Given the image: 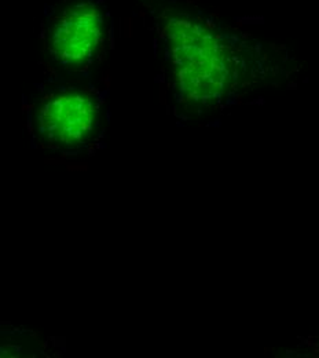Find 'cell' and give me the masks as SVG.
Here are the masks:
<instances>
[{"label": "cell", "mask_w": 319, "mask_h": 358, "mask_svg": "<svg viewBox=\"0 0 319 358\" xmlns=\"http://www.w3.org/2000/svg\"><path fill=\"white\" fill-rule=\"evenodd\" d=\"M164 38L181 98L194 106H211L219 101L235 69L226 45L205 24L184 15L170 20Z\"/></svg>", "instance_id": "6da1fadb"}, {"label": "cell", "mask_w": 319, "mask_h": 358, "mask_svg": "<svg viewBox=\"0 0 319 358\" xmlns=\"http://www.w3.org/2000/svg\"><path fill=\"white\" fill-rule=\"evenodd\" d=\"M105 36L101 8L90 1L68 6L50 24V51L66 68H83L99 51Z\"/></svg>", "instance_id": "7a4b0ae2"}, {"label": "cell", "mask_w": 319, "mask_h": 358, "mask_svg": "<svg viewBox=\"0 0 319 358\" xmlns=\"http://www.w3.org/2000/svg\"><path fill=\"white\" fill-rule=\"evenodd\" d=\"M99 126V106L83 91H64L45 101L39 131L51 146L76 148L91 139Z\"/></svg>", "instance_id": "3957f363"}]
</instances>
